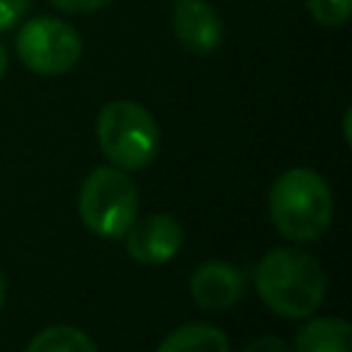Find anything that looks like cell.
<instances>
[{
    "instance_id": "obj_8",
    "label": "cell",
    "mask_w": 352,
    "mask_h": 352,
    "mask_svg": "<svg viewBox=\"0 0 352 352\" xmlns=\"http://www.w3.org/2000/svg\"><path fill=\"white\" fill-rule=\"evenodd\" d=\"M190 294L206 311H226L245 294V275L231 261L209 258L190 275Z\"/></svg>"
},
{
    "instance_id": "obj_6",
    "label": "cell",
    "mask_w": 352,
    "mask_h": 352,
    "mask_svg": "<svg viewBox=\"0 0 352 352\" xmlns=\"http://www.w3.org/2000/svg\"><path fill=\"white\" fill-rule=\"evenodd\" d=\"M124 236L126 253L138 264H165L179 253L184 231L173 214H148L135 220Z\"/></svg>"
},
{
    "instance_id": "obj_17",
    "label": "cell",
    "mask_w": 352,
    "mask_h": 352,
    "mask_svg": "<svg viewBox=\"0 0 352 352\" xmlns=\"http://www.w3.org/2000/svg\"><path fill=\"white\" fill-rule=\"evenodd\" d=\"M349 116H352V113L346 110V113H344V140H346V143H349Z\"/></svg>"
},
{
    "instance_id": "obj_16",
    "label": "cell",
    "mask_w": 352,
    "mask_h": 352,
    "mask_svg": "<svg viewBox=\"0 0 352 352\" xmlns=\"http://www.w3.org/2000/svg\"><path fill=\"white\" fill-rule=\"evenodd\" d=\"M6 69H8V52H6V47L0 44V80H3V74H6Z\"/></svg>"
},
{
    "instance_id": "obj_9",
    "label": "cell",
    "mask_w": 352,
    "mask_h": 352,
    "mask_svg": "<svg viewBox=\"0 0 352 352\" xmlns=\"http://www.w3.org/2000/svg\"><path fill=\"white\" fill-rule=\"evenodd\" d=\"M289 352H352V327L341 316L308 319L294 333Z\"/></svg>"
},
{
    "instance_id": "obj_2",
    "label": "cell",
    "mask_w": 352,
    "mask_h": 352,
    "mask_svg": "<svg viewBox=\"0 0 352 352\" xmlns=\"http://www.w3.org/2000/svg\"><path fill=\"white\" fill-rule=\"evenodd\" d=\"M270 217L292 242L319 239L333 220L330 184L314 168H289L270 187Z\"/></svg>"
},
{
    "instance_id": "obj_10",
    "label": "cell",
    "mask_w": 352,
    "mask_h": 352,
    "mask_svg": "<svg viewBox=\"0 0 352 352\" xmlns=\"http://www.w3.org/2000/svg\"><path fill=\"white\" fill-rule=\"evenodd\" d=\"M157 352H228V338L209 322H190L170 330Z\"/></svg>"
},
{
    "instance_id": "obj_14",
    "label": "cell",
    "mask_w": 352,
    "mask_h": 352,
    "mask_svg": "<svg viewBox=\"0 0 352 352\" xmlns=\"http://www.w3.org/2000/svg\"><path fill=\"white\" fill-rule=\"evenodd\" d=\"M50 3L66 14H94V11L104 8L110 0H50Z\"/></svg>"
},
{
    "instance_id": "obj_4",
    "label": "cell",
    "mask_w": 352,
    "mask_h": 352,
    "mask_svg": "<svg viewBox=\"0 0 352 352\" xmlns=\"http://www.w3.org/2000/svg\"><path fill=\"white\" fill-rule=\"evenodd\" d=\"M77 209L88 231L104 239H121L138 220V187L126 170L99 165L85 176Z\"/></svg>"
},
{
    "instance_id": "obj_13",
    "label": "cell",
    "mask_w": 352,
    "mask_h": 352,
    "mask_svg": "<svg viewBox=\"0 0 352 352\" xmlns=\"http://www.w3.org/2000/svg\"><path fill=\"white\" fill-rule=\"evenodd\" d=\"M33 0H0V33L11 30L14 25L22 22V16L28 14Z\"/></svg>"
},
{
    "instance_id": "obj_18",
    "label": "cell",
    "mask_w": 352,
    "mask_h": 352,
    "mask_svg": "<svg viewBox=\"0 0 352 352\" xmlns=\"http://www.w3.org/2000/svg\"><path fill=\"white\" fill-rule=\"evenodd\" d=\"M3 302H6V278L0 272V308H3Z\"/></svg>"
},
{
    "instance_id": "obj_7",
    "label": "cell",
    "mask_w": 352,
    "mask_h": 352,
    "mask_svg": "<svg viewBox=\"0 0 352 352\" xmlns=\"http://www.w3.org/2000/svg\"><path fill=\"white\" fill-rule=\"evenodd\" d=\"M170 28L179 44L192 55H209L223 44V19L206 0H176Z\"/></svg>"
},
{
    "instance_id": "obj_3",
    "label": "cell",
    "mask_w": 352,
    "mask_h": 352,
    "mask_svg": "<svg viewBox=\"0 0 352 352\" xmlns=\"http://www.w3.org/2000/svg\"><path fill=\"white\" fill-rule=\"evenodd\" d=\"M96 140L102 154L121 170L146 168L160 148V126L154 116L132 99H113L99 110Z\"/></svg>"
},
{
    "instance_id": "obj_1",
    "label": "cell",
    "mask_w": 352,
    "mask_h": 352,
    "mask_svg": "<svg viewBox=\"0 0 352 352\" xmlns=\"http://www.w3.org/2000/svg\"><path fill=\"white\" fill-rule=\"evenodd\" d=\"M253 283L264 305L286 319L311 316L327 292L322 264L297 248H275L264 253L253 270Z\"/></svg>"
},
{
    "instance_id": "obj_5",
    "label": "cell",
    "mask_w": 352,
    "mask_h": 352,
    "mask_svg": "<svg viewBox=\"0 0 352 352\" xmlns=\"http://www.w3.org/2000/svg\"><path fill=\"white\" fill-rule=\"evenodd\" d=\"M22 66L41 77H58L82 58V38L74 25L58 16H33L19 25L14 38Z\"/></svg>"
},
{
    "instance_id": "obj_11",
    "label": "cell",
    "mask_w": 352,
    "mask_h": 352,
    "mask_svg": "<svg viewBox=\"0 0 352 352\" xmlns=\"http://www.w3.org/2000/svg\"><path fill=\"white\" fill-rule=\"evenodd\" d=\"M25 352H99L94 338L74 324H52L33 336Z\"/></svg>"
},
{
    "instance_id": "obj_15",
    "label": "cell",
    "mask_w": 352,
    "mask_h": 352,
    "mask_svg": "<svg viewBox=\"0 0 352 352\" xmlns=\"http://www.w3.org/2000/svg\"><path fill=\"white\" fill-rule=\"evenodd\" d=\"M245 352H289V346L278 336H258L245 346Z\"/></svg>"
},
{
    "instance_id": "obj_12",
    "label": "cell",
    "mask_w": 352,
    "mask_h": 352,
    "mask_svg": "<svg viewBox=\"0 0 352 352\" xmlns=\"http://www.w3.org/2000/svg\"><path fill=\"white\" fill-rule=\"evenodd\" d=\"M305 8L316 25L341 28L352 16V0H305Z\"/></svg>"
}]
</instances>
